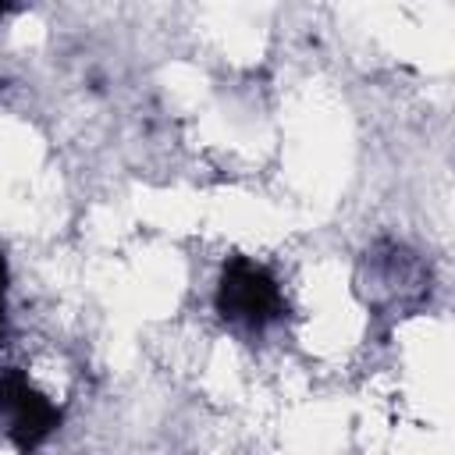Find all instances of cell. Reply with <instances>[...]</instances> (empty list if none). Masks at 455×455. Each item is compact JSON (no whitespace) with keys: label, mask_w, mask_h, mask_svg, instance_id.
Returning a JSON list of instances; mask_svg holds the SVG:
<instances>
[{"label":"cell","mask_w":455,"mask_h":455,"mask_svg":"<svg viewBox=\"0 0 455 455\" xmlns=\"http://www.w3.org/2000/svg\"><path fill=\"white\" fill-rule=\"evenodd\" d=\"M281 306V295H277V284L270 281V274L249 259H235L228 270H224V281H220V309L224 316L238 320V323H267Z\"/></svg>","instance_id":"cell-1"},{"label":"cell","mask_w":455,"mask_h":455,"mask_svg":"<svg viewBox=\"0 0 455 455\" xmlns=\"http://www.w3.org/2000/svg\"><path fill=\"white\" fill-rule=\"evenodd\" d=\"M0 405L11 412V434L18 441V448H36L53 427H57V409L50 402H43L39 395H32L18 377H4L0 380Z\"/></svg>","instance_id":"cell-2"},{"label":"cell","mask_w":455,"mask_h":455,"mask_svg":"<svg viewBox=\"0 0 455 455\" xmlns=\"http://www.w3.org/2000/svg\"><path fill=\"white\" fill-rule=\"evenodd\" d=\"M0 299H4V259H0Z\"/></svg>","instance_id":"cell-3"}]
</instances>
